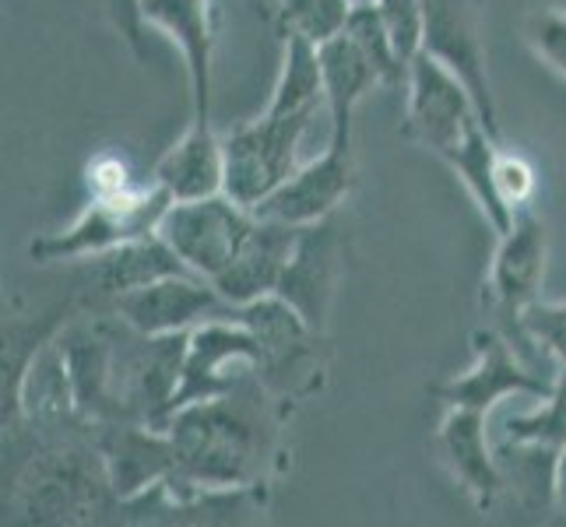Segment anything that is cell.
<instances>
[{
    "label": "cell",
    "mask_w": 566,
    "mask_h": 527,
    "mask_svg": "<svg viewBox=\"0 0 566 527\" xmlns=\"http://www.w3.org/2000/svg\"><path fill=\"white\" fill-rule=\"evenodd\" d=\"M524 43L538 61L566 82V11L542 8L524 22Z\"/></svg>",
    "instance_id": "cell-27"
},
{
    "label": "cell",
    "mask_w": 566,
    "mask_h": 527,
    "mask_svg": "<svg viewBox=\"0 0 566 527\" xmlns=\"http://www.w3.org/2000/svg\"><path fill=\"white\" fill-rule=\"evenodd\" d=\"M496 240L490 275H485V296L496 314L511 317L517 327L521 309L542 296L545 267H549V229L532 204H524Z\"/></svg>",
    "instance_id": "cell-11"
},
{
    "label": "cell",
    "mask_w": 566,
    "mask_h": 527,
    "mask_svg": "<svg viewBox=\"0 0 566 527\" xmlns=\"http://www.w3.org/2000/svg\"><path fill=\"white\" fill-rule=\"evenodd\" d=\"M377 11L401 64L412 71V64L426 53V4L422 0H377Z\"/></svg>",
    "instance_id": "cell-26"
},
{
    "label": "cell",
    "mask_w": 566,
    "mask_h": 527,
    "mask_svg": "<svg viewBox=\"0 0 566 527\" xmlns=\"http://www.w3.org/2000/svg\"><path fill=\"white\" fill-rule=\"evenodd\" d=\"M296 236H300L296 225L258 219L243 250L237 253V261L211 282L214 292L229 306H250L264 296H275V288L285 275V264L292 257V246H296Z\"/></svg>",
    "instance_id": "cell-17"
},
{
    "label": "cell",
    "mask_w": 566,
    "mask_h": 527,
    "mask_svg": "<svg viewBox=\"0 0 566 527\" xmlns=\"http://www.w3.org/2000/svg\"><path fill=\"white\" fill-rule=\"evenodd\" d=\"M258 214L237 204L229 193H211L201 201H172L159 225V236L177 250V257L198 278L214 282L237 261Z\"/></svg>",
    "instance_id": "cell-7"
},
{
    "label": "cell",
    "mask_w": 566,
    "mask_h": 527,
    "mask_svg": "<svg viewBox=\"0 0 566 527\" xmlns=\"http://www.w3.org/2000/svg\"><path fill=\"white\" fill-rule=\"evenodd\" d=\"M317 113H275L264 109L226 134V193L243 208H258L268 201L292 172L303 166V138Z\"/></svg>",
    "instance_id": "cell-5"
},
{
    "label": "cell",
    "mask_w": 566,
    "mask_h": 527,
    "mask_svg": "<svg viewBox=\"0 0 566 527\" xmlns=\"http://www.w3.org/2000/svg\"><path fill=\"white\" fill-rule=\"evenodd\" d=\"M426 4V56H433L451 74H458L475 95L485 124L503 141L496 95L490 82V53H485L479 0H422Z\"/></svg>",
    "instance_id": "cell-8"
},
{
    "label": "cell",
    "mask_w": 566,
    "mask_h": 527,
    "mask_svg": "<svg viewBox=\"0 0 566 527\" xmlns=\"http://www.w3.org/2000/svg\"><path fill=\"white\" fill-rule=\"evenodd\" d=\"M145 25L169 35L184 53L190 77L193 120H211V85H214V0H142Z\"/></svg>",
    "instance_id": "cell-15"
},
{
    "label": "cell",
    "mask_w": 566,
    "mask_h": 527,
    "mask_svg": "<svg viewBox=\"0 0 566 527\" xmlns=\"http://www.w3.org/2000/svg\"><path fill=\"white\" fill-rule=\"evenodd\" d=\"M109 306L113 317H120L142 335H187L198 324L237 309L214 292L208 278H198L193 271H180V275H166L159 282L124 292Z\"/></svg>",
    "instance_id": "cell-12"
},
{
    "label": "cell",
    "mask_w": 566,
    "mask_h": 527,
    "mask_svg": "<svg viewBox=\"0 0 566 527\" xmlns=\"http://www.w3.org/2000/svg\"><path fill=\"white\" fill-rule=\"evenodd\" d=\"M345 32L356 39V46L366 53V61L374 64V71L380 74V85L405 92V85H408V67L401 64V56H398L395 43H390L387 29H384V18L377 11V0H374V4H356L353 14H348Z\"/></svg>",
    "instance_id": "cell-23"
},
{
    "label": "cell",
    "mask_w": 566,
    "mask_h": 527,
    "mask_svg": "<svg viewBox=\"0 0 566 527\" xmlns=\"http://www.w3.org/2000/svg\"><path fill=\"white\" fill-rule=\"evenodd\" d=\"M261 341L250 330V324L240 317V306L232 314L211 317L198 324L187 335L180 387L172 398V412L193 401L222 398L229 390H237L250 373L261 369Z\"/></svg>",
    "instance_id": "cell-6"
},
{
    "label": "cell",
    "mask_w": 566,
    "mask_h": 527,
    "mask_svg": "<svg viewBox=\"0 0 566 527\" xmlns=\"http://www.w3.org/2000/svg\"><path fill=\"white\" fill-rule=\"evenodd\" d=\"M172 198L159 187H134L127 193H88V204L77 211V219L61 229L46 232L29 243V257L35 264H64V261H88L106 250H116L130 240H142L159 232Z\"/></svg>",
    "instance_id": "cell-4"
},
{
    "label": "cell",
    "mask_w": 566,
    "mask_h": 527,
    "mask_svg": "<svg viewBox=\"0 0 566 527\" xmlns=\"http://www.w3.org/2000/svg\"><path fill=\"white\" fill-rule=\"evenodd\" d=\"M250 377L222 398L172 412L166 425L177 454L172 475L205 489H247L264 482L268 461L275 457V429L268 422V387Z\"/></svg>",
    "instance_id": "cell-2"
},
{
    "label": "cell",
    "mask_w": 566,
    "mask_h": 527,
    "mask_svg": "<svg viewBox=\"0 0 566 527\" xmlns=\"http://www.w3.org/2000/svg\"><path fill=\"white\" fill-rule=\"evenodd\" d=\"M353 183H356L353 138H335L331 134L327 148L317 159L303 162L268 201L253 208V214L296 229L317 225L338 211V204L353 193Z\"/></svg>",
    "instance_id": "cell-10"
},
{
    "label": "cell",
    "mask_w": 566,
    "mask_h": 527,
    "mask_svg": "<svg viewBox=\"0 0 566 527\" xmlns=\"http://www.w3.org/2000/svg\"><path fill=\"white\" fill-rule=\"evenodd\" d=\"M82 264L88 267L92 288L109 303L120 299L124 292L148 285V282H159L166 275L190 271L159 232H151V236H142V240H130L116 250H106V253H99V257H88Z\"/></svg>",
    "instance_id": "cell-19"
},
{
    "label": "cell",
    "mask_w": 566,
    "mask_h": 527,
    "mask_svg": "<svg viewBox=\"0 0 566 527\" xmlns=\"http://www.w3.org/2000/svg\"><path fill=\"white\" fill-rule=\"evenodd\" d=\"M517 335L538 345L559 369H566V299H535L521 309Z\"/></svg>",
    "instance_id": "cell-25"
},
{
    "label": "cell",
    "mask_w": 566,
    "mask_h": 527,
    "mask_svg": "<svg viewBox=\"0 0 566 527\" xmlns=\"http://www.w3.org/2000/svg\"><path fill=\"white\" fill-rule=\"evenodd\" d=\"M134 187L138 183L130 180V172H127L120 155H99V159L88 166V193L106 198V193H127Z\"/></svg>",
    "instance_id": "cell-30"
},
{
    "label": "cell",
    "mask_w": 566,
    "mask_h": 527,
    "mask_svg": "<svg viewBox=\"0 0 566 527\" xmlns=\"http://www.w3.org/2000/svg\"><path fill=\"white\" fill-rule=\"evenodd\" d=\"M342 275H345V243L338 236V229L331 225V219L317 225H303L275 296L296 309L314 335H324Z\"/></svg>",
    "instance_id": "cell-13"
},
{
    "label": "cell",
    "mask_w": 566,
    "mask_h": 527,
    "mask_svg": "<svg viewBox=\"0 0 566 527\" xmlns=\"http://www.w3.org/2000/svg\"><path fill=\"white\" fill-rule=\"evenodd\" d=\"M353 4H374V0H353Z\"/></svg>",
    "instance_id": "cell-32"
},
{
    "label": "cell",
    "mask_w": 566,
    "mask_h": 527,
    "mask_svg": "<svg viewBox=\"0 0 566 527\" xmlns=\"http://www.w3.org/2000/svg\"><path fill=\"white\" fill-rule=\"evenodd\" d=\"M496 190H500V201L511 211L532 204V198H535V169L528 166L524 155L500 148V155H496Z\"/></svg>",
    "instance_id": "cell-28"
},
{
    "label": "cell",
    "mask_w": 566,
    "mask_h": 527,
    "mask_svg": "<svg viewBox=\"0 0 566 527\" xmlns=\"http://www.w3.org/2000/svg\"><path fill=\"white\" fill-rule=\"evenodd\" d=\"M353 0H271V18L282 32V39H310L324 46L327 39L345 32Z\"/></svg>",
    "instance_id": "cell-22"
},
{
    "label": "cell",
    "mask_w": 566,
    "mask_h": 527,
    "mask_svg": "<svg viewBox=\"0 0 566 527\" xmlns=\"http://www.w3.org/2000/svg\"><path fill=\"white\" fill-rule=\"evenodd\" d=\"M503 440L549 446V451L566 446V369L556 373L553 390L542 398L535 412H521L503 422Z\"/></svg>",
    "instance_id": "cell-24"
},
{
    "label": "cell",
    "mask_w": 566,
    "mask_h": 527,
    "mask_svg": "<svg viewBox=\"0 0 566 527\" xmlns=\"http://www.w3.org/2000/svg\"><path fill=\"white\" fill-rule=\"evenodd\" d=\"M264 109L275 113H324V64H321V46L310 39H285L282 46V67L271 88V99Z\"/></svg>",
    "instance_id": "cell-21"
},
{
    "label": "cell",
    "mask_w": 566,
    "mask_h": 527,
    "mask_svg": "<svg viewBox=\"0 0 566 527\" xmlns=\"http://www.w3.org/2000/svg\"><path fill=\"white\" fill-rule=\"evenodd\" d=\"M95 8H99V14L106 18V22L113 25V32L124 39V43L145 56V8H142V0H92Z\"/></svg>",
    "instance_id": "cell-29"
},
{
    "label": "cell",
    "mask_w": 566,
    "mask_h": 527,
    "mask_svg": "<svg viewBox=\"0 0 566 527\" xmlns=\"http://www.w3.org/2000/svg\"><path fill=\"white\" fill-rule=\"evenodd\" d=\"M475 359L464 373L451 377L437 387V398L447 408H472V412H490L503 398H545L553 390V380L542 377L528 359L514 348V341L500 335V330H479L472 338Z\"/></svg>",
    "instance_id": "cell-9"
},
{
    "label": "cell",
    "mask_w": 566,
    "mask_h": 527,
    "mask_svg": "<svg viewBox=\"0 0 566 527\" xmlns=\"http://www.w3.org/2000/svg\"><path fill=\"white\" fill-rule=\"evenodd\" d=\"M92 436L106 461L116 503L148 493L151 485L172 478V472H177V454H172V440L166 429L145 422H106L92 425Z\"/></svg>",
    "instance_id": "cell-14"
},
{
    "label": "cell",
    "mask_w": 566,
    "mask_h": 527,
    "mask_svg": "<svg viewBox=\"0 0 566 527\" xmlns=\"http://www.w3.org/2000/svg\"><path fill=\"white\" fill-rule=\"evenodd\" d=\"M324 64V103H327V124L335 138H353V116L359 103L380 85V74L366 61V53L356 46V39L342 32L321 46Z\"/></svg>",
    "instance_id": "cell-20"
},
{
    "label": "cell",
    "mask_w": 566,
    "mask_h": 527,
    "mask_svg": "<svg viewBox=\"0 0 566 527\" xmlns=\"http://www.w3.org/2000/svg\"><path fill=\"white\" fill-rule=\"evenodd\" d=\"M14 503L29 524H99L120 506L92 433L35 443L14 478Z\"/></svg>",
    "instance_id": "cell-3"
},
{
    "label": "cell",
    "mask_w": 566,
    "mask_h": 527,
    "mask_svg": "<svg viewBox=\"0 0 566 527\" xmlns=\"http://www.w3.org/2000/svg\"><path fill=\"white\" fill-rule=\"evenodd\" d=\"M437 454L458 482V489L472 499L482 514H490L496 499L506 493L500 457L490 446L485 415L472 408H447L437 429Z\"/></svg>",
    "instance_id": "cell-16"
},
{
    "label": "cell",
    "mask_w": 566,
    "mask_h": 527,
    "mask_svg": "<svg viewBox=\"0 0 566 527\" xmlns=\"http://www.w3.org/2000/svg\"><path fill=\"white\" fill-rule=\"evenodd\" d=\"M401 130L408 141L433 151L458 176L496 236L511 225L514 211L500 201L496 190V155L503 141L485 124L475 95L461 77L426 53L408 71Z\"/></svg>",
    "instance_id": "cell-1"
},
{
    "label": "cell",
    "mask_w": 566,
    "mask_h": 527,
    "mask_svg": "<svg viewBox=\"0 0 566 527\" xmlns=\"http://www.w3.org/2000/svg\"><path fill=\"white\" fill-rule=\"evenodd\" d=\"M553 506L566 517V446H559L556 467H553Z\"/></svg>",
    "instance_id": "cell-31"
},
{
    "label": "cell",
    "mask_w": 566,
    "mask_h": 527,
    "mask_svg": "<svg viewBox=\"0 0 566 527\" xmlns=\"http://www.w3.org/2000/svg\"><path fill=\"white\" fill-rule=\"evenodd\" d=\"M151 183H159L172 201H201L211 193H226V145L214 134L211 120H193L169 145L151 169Z\"/></svg>",
    "instance_id": "cell-18"
}]
</instances>
